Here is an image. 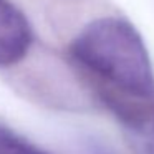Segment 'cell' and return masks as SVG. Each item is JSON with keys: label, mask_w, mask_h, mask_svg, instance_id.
I'll return each mask as SVG.
<instances>
[{"label": "cell", "mask_w": 154, "mask_h": 154, "mask_svg": "<svg viewBox=\"0 0 154 154\" xmlns=\"http://www.w3.org/2000/svg\"><path fill=\"white\" fill-rule=\"evenodd\" d=\"M71 68L111 91L154 101V65L137 27L113 0H28Z\"/></svg>", "instance_id": "obj_1"}, {"label": "cell", "mask_w": 154, "mask_h": 154, "mask_svg": "<svg viewBox=\"0 0 154 154\" xmlns=\"http://www.w3.org/2000/svg\"><path fill=\"white\" fill-rule=\"evenodd\" d=\"M40 57H61L48 42L28 0H0V71H15Z\"/></svg>", "instance_id": "obj_2"}, {"label": "cell", "mask_w": 154, "mask_h": 154, "mask_svg": "<svg viewBox=\"0 0 154 154\" xmlns=\"http://www.w3.org/2000/svg\"><path fill=\"white\" fill-rule=\"evenodd\" d=\"M101 98L118 118L131 149L136 154H154V101L111 91H101Z\"/></svg>", "instance_id": "obj_3"}, {"label": "cell", "mask_w": 154, "mask_h": 154, "mask_svg": "<svg viewBox=\"0 0 154 154\" xmlns=\"http://www.w3.org/2000/svg\"><path fill=\"white\" fill-rule=\"evenodd\" d=\"M0 154H48L33 143L17 134L14 129L0 124Z\"/></svg>", "instance_id": "obj_4"}]
</instances>
